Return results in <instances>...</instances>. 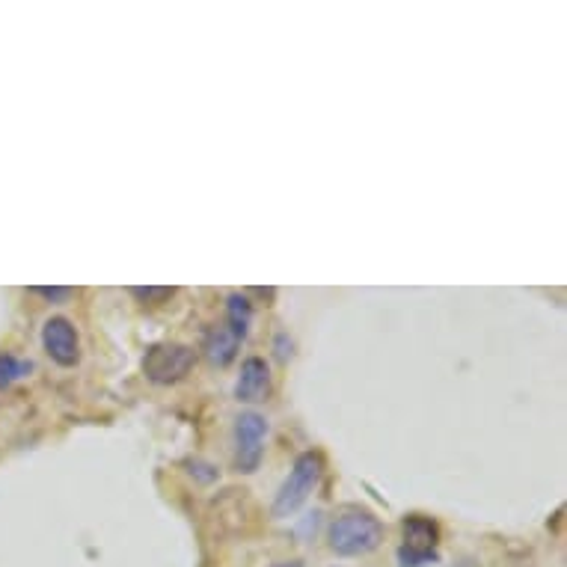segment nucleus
I'll use <instances>...</instances> for the list:
<instances>
[{
  "instance_id": "39448f33",
  "label": "nucleus",
  "mask_w": 567,
  "mask_h": 567,
  "mask_svg": "<svg viewBox=\"0 0 567 567\" xmlns=\"http://www.w3.org/2000/svg\"><path fill=\"white\" fill-rule=\"evenodd\" d=\"M42 348L45 354L60 366V369H72L81 363V339L78 330L69 318H48L42 327Z\"/></svg>"
},
{
  "instance_id": "f03ea898",
  "label": "nucleus",
  "mask_w": 567,
  "mask_h": 567,
  "mask_svg": "<svg viewBox=\"0 0 567 567\" xmlns=\"http://www.w3.org/2000/svg\"><path fill=\"white\" fill-rule=\"evenodd\" d=\"M321 475H324V455H321V452H303V455H297L291 473H288L283 487H280L277 496H274L271 514H274L277 520L291 517V514L312 496V490L318 487Z\"/></svg>"
},
{
  "instance_id": "2eb2a0df",
  "label": "nucleus",
  "mask_w": 567,
  "mask_h": 567,
  "mask_svg": "<svg viewBox=\"0 0 567 567\" xmlns=\"http://www.w3.org/2000/svg\"><path fill=\"white\" fill-rule=\"evenodd\" d=\"M277 567H300V565H297V562H280Z\"/></svg>"
},
{
  "instance_id": "6e6552de",
  "label": "nucleus",
  "mask_w": 567,
  "mask_h": 567,
  "mask_svg": "<svg viewBox=\"0 0 567 567\" xmlns=\"http://www.w3.org/2000/svg\"><path fill=\"white\" fill-rule=\"evenodd\" d=\"M202 351L217 369H226L238 357V339L226 327H211L202 336Z\"/></svg>"
},
{
  "instance_id": "1a4fd4ad",
  "label": "nucleus",
  "mask_w": 567,
  "mask_h": 567,
  "mask_svg": "<svg viewBox=\"0 0 567 567\" xmlns=\"http://www.w3.org/2000/svg\"><path fill=\"white\" fill-rule=\"evenodd\" d=\"M226 321H229V333L241 342L250 333V321H253V303L244 294H232L226 300Z\"/></svg>"
},
{
  "instance_id": "ddd939ff",
  "label": "nucleus",
  "mask_w": 567,
  "mask_h": 567,
  "mask_svg": "<svg viewBox=\"0 0 567 567\" xmlns=\"http://www.w3.org/2000/svg\"><path fill=\"white\" fill-rule=\"evenodd\" d=\"M33 294H39V297H45V300H51V303H66L69 297H72V288H66V285H36V288H30Z\"/></svg>"
},
{
  "instance_id": "20e7f679",
  "label": "nucleus",
  "mask_w": 567,
  "mask_h": 567,
  "mask_svg": "<svg viewBox=\"0 0 567 567\" xmlns=\"http://www.w3.org/2000/svg\"><path fill=\"white\" fill-rule=\"evenodd\" d=\"M268 419L262 413H241L235 419V467L241 473H256L265 455Z\"/></svg>"
},
{
  "instance_id": "9d476101",
  "label": "nucleus",
  "mask_w": 567,
  "mask_h": 567,
  "mask_svg": "<svg viewBox=\"0 0 567 567\" xmlns=\"http://www.w3.org/2000/svg\"><path fill=\"white\" fill-rule=\"evenodd\" d=\"M33 375V363L21 360L15 354H0V389H9L12 383L30 378Z\"/></svg>"
},
{
  "instance_id": "0eeeda50",
  "label": "nucleus",
  "mask_w": 567,
  "mask_h": 567,
  "mask_svg": "<svg viewBox=\"0 0 567 567\" xmlns=\"http://www.w3.org/2000/svg\"><path fill=\"white\" fill-rule=\"evenodd\" d=\"M401 532H404V550H410V553H437L440 526H437L431 517L410 514V517L401 523Z\"/></svg>"
},
{
  "instance_id": "423d86ee",
  "label": "nucleus",
  "mask_w": 567,
  "mask_h": 567,
  "mask_svg": "<svg viewBox=\"0 0 567 567\" xmlns=\"http://www.w3.org/2000/svg\"><path fill=\"white\" fill-rule=\"evenodd\" d=\"M235 395L244 404H262L271 395V369L262 357H247L235 383Z\"/></svg>"
},
{
  "instance_id": "7ed1b4c3",
  "label": "nucleus",
  "mask_w": 567,
  "mask_h": 567,
  "mask_svg": "<svg viewBox=\"0 0 567 567\" xmlns=\"http://www.w3.org/2000/svg\"><path fill=\"white\" fill-rule=\"evenodd\" d=\"M196 366V351L188 345H176V342H161L152 345L143 357V372L152 383L170 386L179 383L190 375V369Z\"/></svg>"
},
{
  "instance_id": "f8f14e48",
  "label": "nucleus",
  "mask_w": 567,
  "mask_h": 567,
  "mask_svg": "<svg viewBox=\"0 0 567 567\" xmlns=\"http://www.w3.org/2000/svg\"><path fill=\"white\" fill-rule=\"evenodd\" d=\"M398 562L401 567H425V565H434L437 562V553H410V550H398Z\"/></svg>"
},
{
  "instance_id": "f257e3e1",
  "label": "nucleus",
  "mask_w": 567,
  "mask_h": 567,
  "mask_svg": "<svg viewBox=\"0 0 567 567\" xmlns=\"http://www.w3.org/2000/svg\"><path fill=\"white\" fill-rule=\"evenodd\" d=\"M330 550L342 559H360L383 544V523L372 511H345L327 529Z\"/></svg>"
},
{
  "instance_id": "dca6fc26",
  "label": "nucleus",
  "mask_w": 567,
  "mask_h": 567,
  "mask_svg": "<svg viewBox=\"0 0 567 567\" xmlns=\"http://www.w3.org/2000/svg\"><path fill=\"white\" fill-rule=\"evenodd\" d=\"M458 567H473V562H464V565H458Z\"/></svg>"
},
{
  "instance_id": "9b49d317",
  "label": "nucleus",
  "mask_w": 567,
  "mask_h": 567,
  "mask_svg": "<svg viewBox=\"0 0 567 567\" xmlns=\"http://www.w3.org/2000/svg\"><path fill=\"white\" fill-rule=\"evenodd\" d=\"M131 294L137 297V300H143V303H149V306H158V303H167L173 294H176V288H167V285H146V288H131Z\"/></svg>"
},
{
  "instance_id": "4468645a",
  "label": "nucleus",
  "mask_w": 567,
  "mask_h": 567,
  "mask_svg": "<svg viewBox=\"0 0 567 567\" xmlns=\"http://www.w3.org/2000/svg\"><path fill=\"white\" fill-rule=\"evenodd\" d=\"M274 351H277L280 360H288V357H291V339H288L285 333H277V339H274Z\"/></svg>"
}]
</instances>
